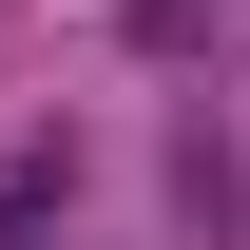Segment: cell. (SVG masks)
<instances>
[{
	"label": "cell",
	"mask_w": 250,
	"mask_h": 250,
	"mask_svg": "<svg viewBox=\"0 0 250 250\" xmlns=\"http://www.w3.org/2000/svg\"><path fill=\"white\" fill-rule=\"evenodd\" d=\"M192 231H212V250H250V154H212V135H192Z\"/></svg>",
	"instance_id": "obj_1"
}]
</instances>
